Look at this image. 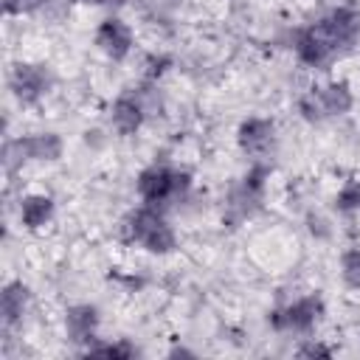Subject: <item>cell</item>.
<instances>
[{
    "label": "cell",
    "mask_w": 360,
    "mask_h": 360,
    "mask_svg": "<svg viewBox=\"0 0 360 360\" xmlns=\"http://www.w3.org/2000/svg\"><path fill=\"white\" fill-rule=\"evenodd\" d=\"M360 42V8L332 6L312 22L292 31V56L309 70H326Z\"/></svg>",
    "instance_id": "6da1fadb"
},
{
    "label": "cell",
    "mask_w": 360,
    "mask_h": 360,
    "mask_svg": "<svg viewBox=\"0 0 360 360\" xmlns=\"http://www.w3.org/2000/svg\"><path fill=\"white\" fill-rule=\"evenodd\" d=\"M191 188H194V174L169 160H152L135 174V197L143 205H155L163 211L188 200Z\"/></svg>",
    "instance_id": "7a4b0ae2"
},
{
    "label": "cell",
    "mask_w": 360,
    "mask_h": 360,
    "mask_svg": "<svg viewBox=\"0 0 360 360\" xmlns=\"http://www.w3.org/2000/svg\"><path fill=\"white\" fill-rule=\"evenodd\" d=\"M121 239L149 256H172L180 248V236L169 222L166 211L143 202L121 219Z\"/></svg>",
    "instance_id": "3957f363"
},
{
    "label": "cell",
    "mask_w": 360,
    "mask_h": 360,
    "mask_svg": "<svg viewBox=\"0 0 360 360\" xmlns=\"http://www.w3.org/2000/svg\"><path fill=\"white\" fill-rule=\"evenodd\" d=\"M270 174H273L270 160H250V166L239 174V180L228 188V194L222 200V217L219 219L225 228H239L262 211L264 194L270 186Z\"/></svg>",
    "instance_id": "277c9868"
},
{
    "label": "cell",
    "mask_w": 360,
    "mask_h": 360,
    "mask_svg": "<svg viewBox=\"0 0 360 360\" xmlns=\"http://www.w3.org/2000/svg\"><path fill=\"white\" fill-rule=\"evenodd\" d=\"M295 110L307 124H323L332 118H343L354 110V90L346 79H329L321 84H309L295 98Z\"/></svg>",
    "instance_id": "5b68a950"
},
{
    "label": "cell",
    "mask_w": 360,
    "mask_h": 360,
    "mask_svg": "<svg viewBox=\"0 0 360 360\" xmlns=\"http://www.w3.org/2000/svg\"><path fill=\"white\" fill-rule=\"evenodd\" d=\"M326 315V301L321 292H301L267 309V326L278 335H312Z\"/></svg>",
    "instance_id": "8992f818"
},
{
    "label": "cell",
    "mask_w": 360,
    "mask_h": 360,
    "mask_svg": "<svg viewBox=\"0 0 360 360\" xmlns=\"http://www.w3.org/2000/svg\"><path fill=\"white\" fill-rule=\"evenodd\" d=\"M158 84H149L143 82V87H129V90H121L110 107H107V124L110 129L118 135V138H132L143 129V124L149 121V112H152V101L158 98Z\"/></svg>",
    "instance_id": "52a82bcc"
},
{
    "label": "cell",
    "mask_w": 360,
    "mask_h": 360,
    "mask_svg": "<svg viewBox=\"0 0 360 360\" xmlns=\"http://www.w3.org/2000/svg\"><path fill=\"white\" fill-rule=\"evenodd\" d=\"M62 155H65V141L53 129L25 132V135H17V138H6V146H3L6 172L22 169L28 163H59Z\"/></svg>",
    "instance_id": "ba28073f"
},
{
    "label": "cell",
    "mask_w": 360,
    "mask_h": 360,
    "mask_svg": "<svg viewBox=\"0 0 360 360\" xmlns=\"http://www.w3.org/2000/svg\"><path fill=\"white\" fill-rule=\"evenodd\" d=\"M56 76L48 62H14L8 70V93L20 107H37L53 90Z\"/></svg>",
    "instance_id": "9c48e42d"
},
{
    "label": "cell",
    "mask_w": 360,
    "mask_h": 360,
    "mask_svg": "<svg viewBox=\"0 0 360 360\" xmlns=\"http://www.w3.org/2000/svg\"><path fill=\"white\" fill-rule=\"evenodd\" d=\"M233 138L242 155H248L250 160H267L276 149L278 127L270 115H248L239 121Z\"/></svg>",
    "instance_id": "30bf717a"
},
{
    "label": "cell",
    "mask_w": 360,
    "mask_h": 360,
    "mask_svg": "<svg viewBox=\"0 0 360 360\" xmlns=\"http://www.w3.org/2000/svg\"><path fill=\"white\" fill-rule=\"evenodd\" d=\"M93 45L110 62H127L129 53L135 51V31L118 14H107L104 20H98L93 31Z\"/></svg>",
    "instance_id": "8fae6325"
},
{
    "label": "cell",
    "mask_w": 360,
    "mask_h": 360,
    "mask_svg": "<svg viewBox=\"0 0 360 360\" xmlns=\"http://www.w3.org/2000/svg\"><path fill=\"white\" fill-rule=\"evenodd\" d=\"M62 329L68 343L87 349L93 340H98V329H101V309L90 301H79L70 304L62 315Z\"/></svg>",
    "instance_id": "7c38bea8"
},
{
    "label": "cell",
    "mask_w": 360,
    "mask_h": 360,
    "mask_svg": "<svg viewBox=\"0 0 360 360\" xmlns=\"http://www.w3.org/2000/svg\"><path fill=\"white\" fill-rule=\"evenodd\" d=\"M53 217H56V200L45 191H28L17 202V219L28 233L45 231L53 222Z\"/></svg>",
    "instance_id": "4fadbf2b"
},
{
    "label": "cell",
    "mask_w": 360,
    "mask_h": 360,
    "mask_svg": "<svg viewBox=\"0 0 360 360\" xmlns=\"http://www.w3.org/2000/svg\"><path fill=\"white\" fill-rule=\"evenodd\" d=\"M31 298H34V292L22 278H8L3 284V290H0V321H3L6 332L17 329L25 321V315L31 309Z\"/></svg>",
    "instance_id": "5bb4252c"
},
{
    "label": "cell",
    "mask_w": 360,
    "mask_h": 360,
    "mask_svg": "<svg viewBox=\"0 0 360 360\" xmlns=\"http://www.w3.org/2000/svg\"><path fill=\"white\" fill-rule=\"evenodd\" d=\"M332 208L340 214V217H354V214H360V177L354 174V177H346L340 186H338V191H335V197H332Z\"/></svg>",
    "instance_id": "9a60e30c"
},
{
    "label": "cell",
    "mask_w": 360,
    "mask_h": 360,
    "mask_svg": "<svg viewBox=\"0 0 360 360\" xmlns=\"http://www.w3.org/2000/svg\"><path fill=\"white\" fill-rule=\"evenodd\" d=\"M82 354H101V357H121V360H129V357H138L141 349L129 340V338H118V340H93L87 349H82Z\"/></svg>",
    "instance_id": "2e32d148"
},
{
    "label": "cell",
    "mask_w": 360,
    "mask_h": 360,
    "mask_svg": "<svg viewBox=\"0 0 360 360\" xmlns=\"http://www.w3.org/2000/svg\"><path fill=\"white\" fill-rule=\"evenodd\" d=\"M141 68H143V82L158 84V82L174 68V59H172V53H166V51H149V53L143 56Z\"/></svg>",
    "instance_id": "e0dca14e"
},
{
    "label": "cell",
    "mask_w": 360,
    "mask_h": 360,
    "mask_svg": "<svg viewBox=\"0 0 360 360\" xmlns=\"http://www.w3.org/2000/svg\"><path fill=\"white\" fill-rule=\"evenodd\" d=\"M338 270H340V281L360 292V248H346L338 259Z\"/></svg>",
    "instance_id": "ac0fdd59"
},
{
    "label": "cell",
    "mask_w": 360,
    "mask_h": 360,
    "mask_svg": "<svg viewBox=\"0 0 360 360\" xmlns=\"http://www.w3.org/2000/svg\"><path fill=\"white\" fill-rule=\"evenodd\" d=\"M51 0H3L6 17H31L39 14Z\"/></svg>",
    "instance_id": "d6986e66"
},
{
    "label": "cell",
    "mask_w": 360,
    "mask_h": 360,
    "mask_svg": "<svg viewBox=\"0 0 360 360\" xmlns=\"http://www.w3.org/2000/svg\"><path fill=\"white\" fill-rule=\"evenodd\" d=\"M295 354H298V357H332L335 349L326 346V343H321V340H315V338H304V343L298 346Z\"/></svg>",
    "instance_id": "ffe728a7"
},
{
    "label": "cell",
    "mask_w": 360,
    "mask_h": 360,
    "mask_svg": "<svg viewBox=\"0 0 360 360\" xmlns=\"http://www.w3.org/2000/svg\"><path fill=\"white\" fill-rule=\"evenodd\" d=\"M307 231H309L315 239H326V236L332 233L329 219H323L321 214H307Z\"/></svg>",
    "instance_id": "44dd1931"
},
{
    "label": "cell",
    "mask_w": 360,
    "mask_h": 360,
    "mask_svg": "<svg viewBox=\"0 0 360 360\" xmlns=\"http://www.w3.org/2000/svg\"><path fill=\"white\" fill-rule=\"evenodd\" d=\"M70 3H76V6H93V8H104V6H129V3H135V0H70Z\"/></svg>",
    "instance_id": "7402d4cb"
},
{
    "label": "cell",
    "mask_w": 360,
    "mask_h": 360,
    "mask_svg": "<svg viewBox=\"0 0 360 360\" xmlns=\"http://www.w3.org/2000/svg\"><path fill=\"white\" fill-rule=\"evenodd\" d=\"M166 354L169 357H197V352L194 349H186V346H172Z\"/></svg>",
    "instance_id": "603a6c76"
}]
</instances>
